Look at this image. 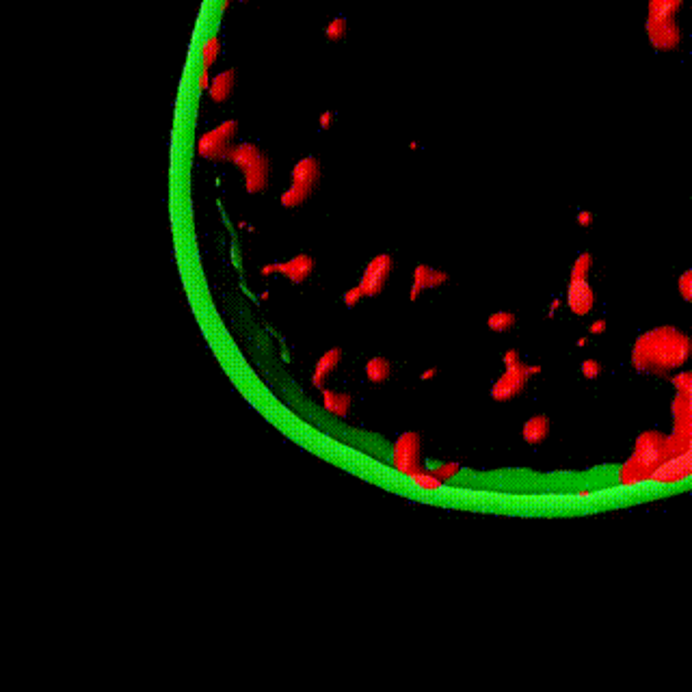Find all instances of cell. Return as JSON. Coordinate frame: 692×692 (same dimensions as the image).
Returning <instances> with one entry per match:
<instances>
[{
  "label": "cell",
  "instance_id": "cell-1",
  "mask_svg": "<svg viewBox=\"0 0 692 692\" xmlns=\"http://www.w3.org/2000/svg\"><path fill=\"white\" fill-rule=\"evenodd\" d=\"M692 357V338L673 325L653 327L634 340L632 368L640 374L671 376Z\"/></svg>",
  "mask_w": 692,
  "mask_h": 692
},
{
  "label": "cell",
  "instance_id": "cell-2",
  "mask_svg": "<svg viewBox=\"0 0 692 692\" xmlns=\"http://www.w3.org/2000/svg\"><path fill=\"white\" fill-rule=\"evenodd\" d=\"M664 444H666V435L651 428L643 430L634 442V452L619 468L617 480L621 487H634V484H643L649 482L653 472L664 463Z\"/></svg>",
  "mask_w": 692,
  "mask_h": 692
},
{
  "label": "cell",
  "instance_id": "cell-3",
  "mask_svg": "<svg viewBox=\"0 0 692 692\" xmlns=\"http://www.w3.org/2000/svg\"><path fill=\"white\" fill-rule=\"evenodd\" d=\"M686 0H649L645 33L656 53H675L684 41V33L677 22Z\"/></svg>",
  "mask_w": 692,
  "mask_h": 692
},
{
  "label": "cell",
  "instance_id": "cell-4",
  "mask_svg": "<svg viewBox=\"0 0 692 692\" xmlns=\"http://www.w3.org/2000/svg\"><path fill=\"white\" fill-rule=\"evenodd\" d=\"M227 161L236 165L243 175H245V189L251 195L264 193L269 186V173H271V163L269 156L253 143H238L229 151Z\"/></svg>",
  "mask_w": 692,
  "mask_h": 692
},
{
  "label": "cell",
  "instance_id": "cell-5",
  "mask_svg": "<svg viewBox=\"0 0 692 692\" xmlns=\"http://www.w3.org/2000/svg\"><path fill=\"white\" fill-rule=\"evenodd\" d=\"M320 182V163L314 156L301 158L290 173V186L281 193L279 201L284 208H299L310 199L314 189Z\"/></svg>",
  "mask_w": 692,
  "mask_h": 692
},
{
  "label": "cell",
  "instance_id": "cell-6",
  "mask_svg": "<svg viewBox=\"0 0 692 692\" xmlns=\"http://www.w3.org/2000/svg\"><path fill=\"white\" fill-rule=\"evenodd\" d=\"M238 135V123L234 119H227L219 123L215 130L203 133L197 141V154L206 161H227L229 151L234 147V139Z\"/></svg>",
  "mask_w": 692,
  "mask_h": 692
},
{
  "label": "cell",
  "instance_id": "cell-7",
  "mask_svg": "<svg viewBox=\"0 0 692 692\" xmlns=\"http://www.w3.org/2000/svg\"><path fill=\"white\" fill-rule=\"evenodd\" d=\"M420 446H422V440H420V433H416V430L402 433L394 444L392 466L407 478H412L418 472H424L422 463H420Z\"/></svg>",
  "mask_w": 692,
  "mask_h": 692
},
{
  "label": "cell",
  "instance_id": "cell-8",
  "mask_svg": "<svg viewBox=\"0 0 692 692\" xmlns=\"http://www.w3.org/2000/svg\"><path fill=\"white\" fill-rule=\"evenodd\" d=\"M528 372H526V364L517 362L513 366H504V372L494 381L491 386V398L496 402H508L515 396H520L524 392V388L528 386Z\"/></svg>",
  "mask_w": 692,
  "mask_h": 692
},
{
  "label": "cell",
  "instance_id": "cell-9",
  "mask_svg": "<svg viewBox=\"0 0 692 692\" xmlns=\"http://www.w3.org/2000/svg\"><path fill=\"white\" fill-rule=\"evenodd\" d=\"M688 478H692V444L684 452L666 459L664 463L653 472L649 482L651 484H677V482H684Z\"/></svg>",
  "mask_w": 692,
  "mask_h": 692
},
{
  "label": "cell",
  "instance_id": "cell-10",
  "mask_svg": "<svg viewBox=\"0 0 692 692\" xmlns=\"http://www.w3.org/2000/svg\"><path fill=\"white\" fill-rule=\"evenodd\" d=\"M392 271H394V258L390 253L374 255V258L368 262V266L364 269V275L360 281L366 297H379L383 292V288H386Z\"/></svg>",
  "mask_w": 692,
  "mask_h": 692
},
{
  "label": "cell",
  "instance_id": "cell-11",
  "mask_svg": "<svg viewBox=\"0 0 692 692\" xmlns=\"http://www.w3.org/2000/svg\"><path fill=\"white\" fill-rule=\"evenodd\" d=\"M567 307L576 316L591 314L595 307V290L588 284V277L582 275H569V286H567Z\"/></svg>",
  "mask_w": 692,
  "mask_h": 692
},
{
  "label": "cell",
  "instance_id": "cell-12",
  "mask_svg": "<svg viewBox=\"0 0 692 692\" xmlns=\"http://www.w3.org/2000/svg\"><path fill=\"white\" fill-rule=\"evenodd\" d=\"M314 266H316V260L312 258V255H307V253H297L294 258H290L286 262L273 264L275 273L284 275L290 281V284H303V281L312 275Z\"/></svg>",
  "mask_w": 692,
  "mask_h": 692
},
{
  "label": "cell",
  "instance_id": "cell-13",
  "mask_svg": "<svg viewBox=\"0 0 692 692\" xmlns=\"http://www.w3.org/2000/svg\"><path fill=\"white\" fill-rule=\"evenodd\" d=\"M448 281V273L440 269H430L426 264H418L414 271V284L409 290V301H418L420 294L428 288H440Z\"/></svg>",
  "mask_w": 692,
  "mask_h": 692
},
{
  "label": "cell",
  "instance_id": "cell-14",
  "mask_svg": "<svg viewBox=\"0 0 692 692\" xmlns=\"http://www.w3.org/2000/svg\"><path fill=\"white\" fill-rule=\"evenodd\" d=\"M340 362H342V348H340V346H333V348H329L327 353H323V355H320V360H318L316 366H314V374H312L314 388L323 390V388H325V383H327V379H329V374H333V372L338 370Z\"/></svg>",
  "mask_w": 692,
  "mask_h": 692
},
{
  "label": "cell",
  "instance_id": "cell-15",
  "mask_svg": "<svg viewBox=\"0 0 692 692\" xmlns=\"http://www.w3.org/2000/svg\"><path fill=\"white\" fill-rule=\"evenodd\" d=\"M234 85H236V69L229 67V69L217 74L212 79V83H210V89H208L210 100L217 102V104L229 100V95H232V91H234Z\"/></svg>",
  "mask_w": 692,
  "mask_h": 692
},
{
  "label": "cell",
  "instance_id": "cell-16",
  "mask_svg": "<svg viewBox=\"0 0 692 692\" xmlns=\"http://www.w3.org/2000/svg\"><path fill=\"white\" fill-rule=\"evenodd\" d=\"M353 405V396L346 392H336V390H325L323 388V407L325 412H329L336 418H346Z\"/></svg>",
  "mask_w": 692,
  "mask_h": 692
},
{
  "label": "cell",
  "instance_id": "cell-17",
  "mask_svg": "<svg viewBox=\"0 0 692 692\" xmlns=\"http://www.w3.org/2000/svg\"><path fill=\"white\" fill-rule=\"evenodd\" d=\"M548 435H550V418L539 414V416H532L524 428H522V437L526 444L530 446H536V444H541L548 440Z\"/></svg>",
  "mask_w": 692,
  "mask_h": 692
},
{
  "label": "cell",
  "instance_id": "cell-18",
  "mask_svg": "<svg viewBox=\"0 0 692 692\" xmlns=\"http://www.w3.org/2000/svg\"><path fill=\"white\" fill-rule=\"evenodd\" d=\"M392 374V362L388 360V357H372V360H368L366 364V376L370 383H374V386H381V383H386Z\"/></svg>",
  "mask_w": 692,
  "mask_h": 692
},
{
  "label": "cell",
  "instance_id": "cell-19",
  "mask_svg": "<svg viewBox=\"0 0 692 692\" xmlns=\"http://www.w3.org/2000/svg\"><path fill=\"white\" fill-rule=\"evenodd\" d=\"M515 323H517V318H515V314H513V312H494L489 318H487V327H489L491 331H496V333H504V331H510L513 327H515Z\"/></svg>",
  "mask_w": 692,
  "mask_h": 692
},
{
  "label": "cell",
  "instance_id": "cell-20",
  "mask_svg": "<svg viewBox=\"0 0 692 692\" xmlns=\"http://www.w3.org/2000/svg\"><path fill=\"white\" fill-rule=\"evenodd\" d=\"M671 386L675 388V392L686 394L692 398V370H677L671 374Z\"/></svg>",
  "mask_w": 692,
  "mask_h": 692
},
{
  "label": "cell",
  "instance_id": "cell-21",
  "mask_svg": "<svg viewBox=\"0 0 692 692\" xmlns=\"http://www.w3.org/2000/svg\"><path fill=\"white\" fill-rule=\"evenodd\" d=\"M346 20L344 18H333L329 24H327V29H325V35L329 41H342L346 37Z\"/></svg>",
  "mask_w": 692,
  "mask_h": 692
},
{
  "label": "cell",
  "instance_id": "cell-22",
  "mask_svg": "<svg viewBox=\"0 0 692 692\" xmlns=\"http://www.w3.org/2000/svg\"><path fill=\"white\" fill-rule=\"evenodd\" d=\"M221 53V41L219 37H210L206 43H203V69H210L217 61Z\"/></svg>",
  "mask_w": 692,
  "mask_h": 692
},
{
  "label": "cell",
  "instance_id": "cell-23",
  "mask_svg": "<svg viewBox=\"0 0 692 692\" xmlns=\"http://www.w3.org/2000/svg\"><path fill=\"white\" fill-rule=\"evenodd\" d=\"M409 480H414L418 487H420V489H428V491H435V489H440V487L444 484L440 478H435L430 472H418V474H414L412 478H409Z\"/></svg>",
  "mask_w": 692,
  "mask_h": 692
},
{
  "label": "cell",
  "instance_id": "cell-24",
  "mask_svg": "<svg viewBox=\"0 0 692 692\" xmlns=\"http://www.w3.org/2000/svg\"><path fill=\"white\" fill-rule=\"evenodd\" d=\"M677 290H679V297L686 301V303H692V269L684 271L677 279Z\"/></svg>",
  "mask_w": 692,
  "mask_h": 692
},
{
  "label": "cell",
  "instance_id": "cell-25",
  "mask_svg": "<svg viewBox=\"0 0 692 692\" xmlns=\"http://www.w3.org/2000/svg\"><path fill=\"white\" fill-rule=\"evenodd\" d=\"M580 370H582V376L584 379H588V381H593V379H597L599 374H602V364L597 362V360H593V357H588V360H584L582 362V366H580Z\"/></svg>",
  "mask_w": 692,
  "mask_h": 692
},
{
  "label": "cell",
  "instance_id": "cell-26",
  "mask_svg": "<svg viewBox=\"0 0 692 692\" xmlns=\"http://www.w3.org/2000/svg\"><path fill=\"white\" fill-rule=\"evenodd\" d=\"M459 470H461L459 463H444V466H440V468L430 470V474H433L435 478H440L442 482H446V480H450L452 476H456Z\"/></svg>",
  "mask_w": 692,
  "mask_h": 692
},
{
  "label": "cell",
  "instance_id": "cell-27",
  "mask_svg": "<svg viewBox=\"0 0 692 692\" xmlns=\"http://www.w3.org/2000/svg\"><path fill=\"white\" fill-rule=\"evenodd\" d=\"M366 297V292H364V288L360 286V284H357V286H353V288H348L346 292H344V297H342V301H344V305L346 307H355L357 303H360L362 299Z\"/></svg>",
  "mask_w": 692,
  "mask_h": 692
},
{
  "label": "cell",
  "instance_id": "cell-28",
  "mask_svg": "<svg viewBox=\"0 0 692 692\" xmlns=\"http://www.w3.org/2000/svg\"><path fill=\"white\" fill-rule=\"evenodd\" d=\"M517 362H522V355H520L517 348H508V351H504V355H502V364H504V366H513V364H517Z\"/></svg>",
  "mask_w": 692,
  "mask_h": 692
},
{
  "label": "cell",
  "instance_id": "cell-29",
  "mask_svg": "<svg viewBox=\"0 0 692 692\" xmlns=\"http://www.w3.org/2000/svg\"><path fill=\"white\" fill-rule=\"evenodd\" d=\"M606 327H608V323L604 318H597V320L591 323V327H588V333H591V336H602V333L606 331Z\"/></svg>",
  "mask_w": 692,
  "mask_h": 692
},
{
  "label": "cell",
  "instance_id": "cell-30",
  "mask_svg": "<svg viewBox=\"0 0 692 692\" xmlns=\"http://www.w3.org/2000/svg\"><path fill=\"white\" fill-rule=\"evenodd\" d=\"M578 225H580V227H591V225H593V212L580 210V212H578Z\"/></svg>",
  "mask_w": 692,
  "mask_h": 692
},
{
  "label": "cell",
  "instance_id": "cell-31",
  "mask_svg": "<svg viewBox=\"0 0 692 692\" xmlns=\"http://www.w3.org/2000/svg\"><path fill=\"white\" fill-rule=\"evenodd\" d=\"M318 123H320V128H323V130H329V128L333 125V113H331V111H325V113L320 115Z\"/></svg>",
  "mask_w": 692,
  "mask_h": 692
},
{
  "label": "cell",
  "instance_id": "cell-32",
  "mask_svg": "<svg viewBox=\"0 0 692 692\" xmlns=\"http://www.w3.org/2000/svg\"><path fill=\"white\" fill-rule=\"evenodd\" d=\"M526 372H528V376L532 379V376H539V374L543 372V368H541L539 364H526Z\"/></svg>",
  "mask_w": 692,
  "mask_h": 692
},
{
  "label": "cell",
  "instance_id": "cell-33",
  "mask_svg": "<svg viewBox=\"0 0 692 692\" xmlns=\"http://www.w3.org/2000/svg\"><path fill=\"white\" fill-rule=\"evenodd\" d=\"M210 76H208V69H203V74H201V81H199V87H201V91H208L210 89Z\"/></svg>",
  "mask_w": 692,
  "mask_h": 692
},
{
  "label": "cell",
  "instance_id": "cell-34",
  "mask_svg": "<svg viewBox=\"0 0 692 692\" xmlns=\"http://www.w3.org/2000/svg\"><path fill=\"white\" fill-rule=\"evenodd\" d=\"M562 305V301L560 299H552V303H550V312H548V318H554V314L558 312V307Z\"/></svg>",
  "mask_w": 692,
  "mask_h": 692
},
{
  "label": "cell",
  "instance_id": "cell-35",
  "mask_svg": "<svg viewBox=\"0 0 692 692\" xmlns=\"http://www.w3.org/2000/svg\"><path fill=\"white\" fill-rule=\"evenodd\" d=\"M435 376H437V368H428V370L422 372V381H430Z\"/></svg>",
  "mask_w": 692,
  "mask_h": 692
},
{
  "label": "cell",
  "instance_id": "cell-36",
  "mask_svg": "<svg viewBox=\"0 0 692 692\" xmlns=\"http://www.w3.org/2000/svg\"><path fill=\"white\" fill-rule=\"evenodd\" d=\"M260 273H262L264 277H269V275H273V273H275V269H273V264H266V266H262V269H260Z\"/></svg>",
  "mask_w": 692,
  "mask_h": 692
},
{
  "label": "cell",
  "instance_id": "cell-37",
  "mask_svg": "<svg viewBox=\"0 0 692 692\" xmlns=\"http://www.w3.org/2000/svg\"><path fill=\"white\" fill-rule=\"evenodd\" d=\"M586 344H588V338H578V346H580V348H584Z\"/></svg>",
  "mask_w": 692,
  "mask_h": 692
},
{
  "label": "cell",
  "instance_id": "cell-38",
  "mask_svg": "<svg viewBox=\"0 0 692 692\" xmlns=\"http://www.w3.org/2000/svg\"><path fill=\"white\" fill-rule=\"evenodd\" d=\"M578 496H580V498H588V496H591V491H588V489H582V491H578Z\"/></svg>",
  "mask_w": 692,
  "mask_h": 692
},
{
  "label": "cell",
  "instance_id": "cell-39",
  "mask_svg": "<svg viewBox=\"0 0 692 692\" xmlns=\"http://www.w3.org/2000/svg\"><path fill=\"white\" fill-rule=\"evenodd\" d=\"M420 145H418V141H412V143H409V149H418Z\"/></svg>",
  "mask_w": 692,
  "mask_h": 692
},
{
  "label": "cell",
  "instance_id": "cell-40",
  "mask_svg": "<svg viewBox=\"0 0 692 692\" xmlns=\"http://www.w3.org/2000/svg\"><path fill=\"white\" fill-rule=\"evenodd\" d=\"M229 9V0H225V3H223V11H227Z\"/></svg>",
  "mask_w": 692,
  "mask_h": 692
},
{
  "label": "cell",
  "instance_id": "cell-41",
  "mask_svg": "<svg viewBox=\"0 0 692 692\" xmlns=\"http://www.w3.org/2000/svg\"><path fill=\"white\" fill-rule=\"evenodd\" d=\"M238 3H249V0H238Z\"/></svg>",
  "mask_w": 692,
  "mask_h": 692
}]
</instances>
